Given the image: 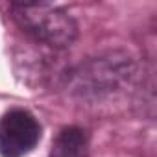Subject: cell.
<instances>
[{
	"mask_svg": "<svg viewBox=\"0 0 157 157\" xmlns=\"http://www.w3.org/2000/svg\"><path fill=\"white\" fill-rule=\"evenodd\" d=\"M135 74V63L129 56L111 52L82 63L67 78V87L82 98H98L118 91Z\"/></svg>",
	"mask_w": 157,
	"mask_h": 157,
	"instance_id": "1",
	"label": "cell"
},
{
	"mask_svg": "<svg viewBox=\"0 0 157 157\" xmlns=\"http://www.w3.org/2000/svg\"><path fill=\"white\" fill-rule=\"evenodd\" d=\"M48 157H89V137L78 126L63 128L50 148Z\"/></svg>",
	"mask_w": 157,
	"mask_h": 157,
	"instance_id": "4",
	"label": "cell"
},
{
	"mask_svg": "<svg viewBox=\"0 0 157 157\" xmlns=\"http://www.w3.org/2000/svg\"><path fill=\"white\" fill-rule=\"evenodd\" d=\"M10 10L19 28L43 44L52 48H68L78 37L76 21L57 6L43 2H13Z\"/></svg>",
	"mask_w": 157,
	"mask_h": 157,
	"instance_id": "2",
	"label": "cell"
},
{
	"mask_svg": "<svg viewBox=\"0 0 157 157\" xmlns=\"http://www.w3.org/2000/svg\"><path fill=\"white\" fill-rule=\"evenodd\" d=\"M41 124L26 109H11L0 118V155L24 157L41 140Z\"/></svg>",
	"mask_w": 157,
	"mask_h": 157,
	"instance_id": "3",
	"label": "cell"
}]
</instances>
